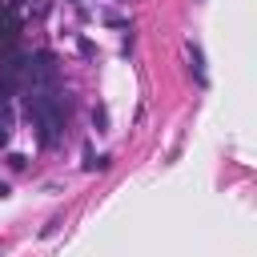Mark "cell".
Wrapping results in <instances>:
<instances>
[{
	"mask_svg": "<svg viewBox=\"0 0 257 257\" xmlns=\"http://www.w3.org/2000/svg\"><path fill=\"white\" fill-rule=\"evenodd\" d=\"M185 52H189V64H193V72H197V84H205V52H201V44L185 40Z\"/></svg>",
	"mask_w": 257,
	"mask_h": 257,
	"instance_id": "1",
	"label": "cell"
},
{
	"mask_svg": "<svg viewBox=\"0 0 257 257\" xmlns=\"http://www.w3.org/2000/svg\"><path fill=\"white\" fill-rule=\"evenodd\" d=\"M108 161H112L108 153H100V157H96L92 149H84V169H88V173H96V169H108Z\"/></svg>",
	"mask_w": 257,
	"mask_h": 257,
	"instance_id": "2",
	"label": "cell"
},
{
	"mask_svg": "<svg viewBox=\"0 0 257 257\" xmlns=\"http://www.w3.org/2000/svg\"><path fill=\"white\" fill-rule=\"evenodd\" d=\"M92 128H96V133H108V108H104V104L92 108Z\"/></svg>",
	"mask_w": 257,
	"mask_h": 257,
	"instance_id": "3",
	"label": "cell"
},
{
	"mask_svg": "<svg viewBox=\"0 0 257 257\" xmlns=\"http://www.w3.org/2000/svg\"><path fill=\"white\" fill-rule=\"evenodd\" d=\"M76 52H80L84 60H96V44H92V40H76Z\"/></svg>",
	"mask_w": 257,
	"mask_h": 257,
	"instance_id": "4",
	"label": "cell"
},
{
	"mask_svg": "<svg viewBox=\"0 0 257 257\" xmlns=\"http://www.w3.org/2000/svg\"><path fill=\"white\" fill-rule=\"evenodd\" d=\"M8 165H12V169H24L28 157H24V153H8Z\"/></svg>",
	"mask_w": 257,
	"mask_h": 257,
	"instance_id": "5",
	"label": "cell"
},
{
	"mask_svg": "<svg viewBox=\"0 0 257 257\" xmlns=\"http://www.w3.org/2000/svg\"><path fill=\"white\" fill-rule=\"evenodd\" d=\"M8 137H12V128H8V124H0V149L8 145Z\"/></svg>",
	"mask_w": 257,
	"mask_h": 257,
	"instance_id": "6",
	"label": "cell"
},
{
	"mask_svg": "<svg viewBox=\"0 0 257 257\" xmlns=\"http://www.w3.org/2000/svg\"><path fill=\"white\" fill-rule=\"evenodd\" d=\"M68 4H80V0H68Z\"/></svg>",
	"mask_w": 257,
	"mask_h": 257,
	"instance_id": "7",
	"label": "cell"
}]
</instances>
